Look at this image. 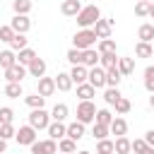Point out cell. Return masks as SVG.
<instances>
[{
    "instance_id": "7402d4cb",
    "label": "cell",
    "mask_w": 154,
    "mask_h": 154,
    "mask_svg": "<svg viewBox=\"0 0 154 154\" xmlns=\"http://www.w3.org/2000/svg\"><path fill=\"white\" fill-rule=\"evenodd\" d=\"M34 58H36V51H34V48H29V46H26V48H22V51H17V63H19V65H24V67H26Z\"/></svg>"
},
{
    "instance_id": "91938a15",
    "label": "cell",
    "mask_w": 154,
    "mask_h": 154,
    "mask_svg": "<svg viewBox=\"0 0 154 154\" xmlns=\"http://www.w3.org/2000/svg\"><path fill=\"white\" fill-rule=\"evenodd\" d=\"M149 2H152V0H149Z\"/></svg>"
},
{
    "instance_id": "e575fe53",
    "label": "cell",
    "mask_w": 154,
    "mask_h": 154,
    "mask_svg": "<svg viewBox=\"0 0 154 154\" xmlns=\"http://www.w3.org/2000/svg\"><path fill=\"white\" fill-rule=\"evenodd\" d=\"M99 125H111V120H113V116H111V111L108 108H101V111H96V118H94Z\"/></svg>"
},
{
    "instance_id": "c3c4849f",
    "label": "cell",
    "mask_w": 154,
    "mask_h": 154,
    "mask_svg": "<svg viewBox=\"0 0 154 154\" xmlns=\"http://www.w3.org/2000/svg\"><path fill=\"white\" fill-rule=\"evenodd\" d=\"M29 147H31V154H43V152H41V142H38V140H36L34 144H29Z\"/></svg>"
},
{
    "instance_id": "6da1fadb",
    "label": "cell",
    "mask_w": 154,
    "mask_h": 154,
    "mask_svg": "<svg viewBox=\"0 0 154 154\" xmlns=\"http://www.w3.org/2000/svg\"><path fill=\"white\" fill-rule=\"evenodd\" d=\"M96 19H101V10H99L96 5H87V7H82V10L77 12V24H79L82 29H91Z\"/></svg>"
},
{
    "instance_id": "8fae6325",
    "label": "cell",
    "mask_w": 154,
    "mask_h": 154,
    "mask_svg": "<svg viewBox=\"0 0 154 154\" xmlns=\"http://www.w3.org/2000/svg\"><path fill=\"white\" fill-rule=\"evenodd\" d=\"M46 130H48V137L58 142L60 137H65V132H67V125H65V123H60V120H53V123H48V128H46Z\"/></svg>"
},
{
    "instance_id": "484cf974",
    "label": "cell",
    "mask_w": 154,
    "mask_h": 154,
    "mask_svg": "<svg viewBox=\"0 0 154 154\" xmlns=\"http://www.w3.org/2000/svg\"><path fill=\"white\" fill-rule=\"evenodd\" d=\"M135 55H137V58H152V55H154V48H152V43H147V41H140V43L135 46Z\"/></svg>"
},
{
    "instance_id": "d4e9b609",
    "label": "cell",
    "mask_w": 154,
    "mask_h": 154,
    "mask_svg": "<svg viewBox=\"0 0 154 154\" xmlns=\"http://www.w3.org/2000/svg\"><path fill=\"white\" fill-rule=\"evenodd\" d=\"M120 79H123V75L118 72V67H116V65L106 70V87H118V84H120Z\"/></svg>"
},
{
    "instance_id": "d6986e66",
    "label": "cell",
    "mask_w": 154,
    "mask_h": 154,
    "mask_svg": "<svg viewBox=\"0 0 154 154\" xmlns=\"http://www.w3.org/2000/svg\"><path fill=\"white\" fill-rule=\"evenodd\" d=\"M94 94H96V89H94L89 82H82V84H77V96H79L82 101H91V99H94Z\"/></svg>"
},
{
    "instance_id": "4316f807",
    "label": "cell",
    "mask_w": 154,
    "mask_h": 154,
    "mask_svg": "<svg viewBox=\"0 0 154 154\" xmlns=\"http://www.w3.org/2000/svg\"><path fill=\"white\" fill-rule=\"evenodd\" d=\"M75 149H77V142H75V140H70V137H60V140H58V152L75 154Z\"/></svg>"
},
{
    "instance_id": "30bf717a",
    "label": "cell",
    "mask_w": 154,
    "mask_h": 154,
    "mask_svg": "<svg viewBox=\"0 0 154 154\" xmlns=\"http://www.w3.org/2000/svg\"><path fill=\"white\" fill-rule=\"evenodd\" d=\"M26 75H31V77H36V79H38V77H43V75H46V60L36 55V58L26 65Z\"/></svg>"
},
{
    "instance_id": "5b68a950",
    "label": "cell",
    "mask_w": 154,
    "mask_h": 154,
    "mask_svg": "<svg viewBox=\"0 0 154 154\" xmlns=\"http://www.w3.org/2000/svg\"><path fill=\"white\" fill-rule=\"evenodd\" d=\"M87 82H89L94 89H103V87H106V70H103L101 65L89 67V77H87Z\"/></svg>"
},
{
    "instance_id": "ac0fdd59",
    "label": "cell",
    "mask_w": 154,
    "mask_h": 154,
    "mask_svg": "<svg viewBox=\"0 0 154 154\" xmlns=\"http://www.w3.org/2000/svg\"><path fill=\"white\" fill-rule=\"evenodd\" d=\"M53 79H55V89H60V91H70L72 89L70 72H58V77H53Z\"/></svg>"
},
{
    "instance_id": "f6af8a7d",
    "label": "cell",
    "mask_w": 154,
    "mask_h": 154,
    "mask_svg": "<svg viewBox=\"0 0 154 154\" xmlns=\"http://www.w3.org/2000/svg\"><path fill=\"white\" fill-rule=\"evenodd\" d=\"M14 132H17V130H14V125H12V123H5V125H0V137H2V140H10V137H14Z\"/></svg>"
},
{
    "instance_id": "f907efd6",
    "label": "cell",
    "mask_w": 154,
    "mask_h": 154,
    "mask_svg": "<svg viewBox=\"0 0 154 154\" xmlns=\"http://www.w3.org/2000/svg\"><path fill=\"white\" fill-rule=\"evenodd\" d=\"M2 152H7V140L0 137V154H2Z\"/></svg>"
},
{
    "instance_id": "7dc6e473",
    "label": "cell",
    "mask_w": 154,
    "mask_h": 154,
    "mask_svg": "<svg viewBox=\"0 0 154 154\" xmlns=\"http://www.w3.org/2000/svg\"><path fill=\"white\" fill-rule=\"evenodd\" d=\"M144 147H147V142H144V140H132V142H130V152H135V154H140Z\"/></svg>"
},
{
    "instance_id": "836d02e7",
    "label": "cell",
    "mask_w": 154,
    "mask_h": 154,
    "mask_svg": "<svg viewBox=\"0 0 154 154\" xmlns=\"http://www.w3.org/2000/svg\"><path fill=\"white\" fill-rule=\"evenodd\" d=\"M10 48H12V51H22V48H26V34H14L12 41H10Z\"/></svg>"
},
{
    "instance_id": "f5cc1de1",
    "label": "cell",
    "mask_w": 154,
    "mask_h": 154,
    "mask_svg": "<svg viewBox=\"0 0 154 154\" xmlns=\"http://www.w3.org/2000/svg\"><path fill=\"white\" fill-rule=\"evenodd\" d=\"M149 17L154 19V0H152V5H149Z\"/></svg>"
},
{
    "instance_id": "44dd1931",
    "label": "cell",
    "mask_w": 154,
    "mask_h": 154,
    "mask_svg": "<svg viewBox=\"0 0 154 154\" xmlns=\"http://www.w3.org/2000/svg\"><path fill=\"white\" fill-rule=\"evenodd\" d=\"M137 38L152 43V41H154V24H147V22L140 24V29H137Z\"/></svg>"
},
{
    "instance_id": "4fadbf2b",
    "label": "cell",
    "mask_w": 154,
    "mask_h": 154,
    "mask_svg": "<svg viewBox=\"0 0 154 154\" xmlns=\"http://www.w3.org/2000/svg\"><path fill=\"white\" fill-rule=\"evenodd\" d=\"M70 77H72V84H82V82H87V77H89V67H84V65H72Z\"/></svg>"
},
{
    "instance_id": "9a60e30c",
    "label": "cell",
    "mask_w": 154,
    "mask_h": 154,
    "mask_svg": "<svg viewBox=\"0 0 154 154\" xmlns=\"http://www.w3.org/2000/svg\"><path fill=\"white\" fill-rule=\"evenodd\" d=\"M65 137H70V140L79 142V140L84 137V123H79V120L70 123V125H67V132H65Z\"/></svg>"
},
{
    "instance_id": "52a82bcc",
    "label": "cell",
    "mask_w": 154,
    "mask_h": 154,
    "mask_svg": "<svg viewBox=\"0 0 154 154\" xmlns=\"http://www.w3.org/2000/svg\"><path fill=\"white\" fill-rule=\"evenodd\" d=\"M14 140H17L19 144H26V147H29V144L36 142V130H34L31 125H22V128L14 132Z\"/></svg>"
},
{
    "instance_id": "d590c367",
    "label": "cell",
    "mask_w": 154,
    "mask_h": 154,
    "mask_svg": "<svg viewBox=\"0 0 154 154\" xmlns=\"http://www.w3.org/2000/svg\"><path fill=\"white\" fill-rule=\"evenodd\" d=\"M96 51L99 53H111V51H116V41L113 38H101L99 46H96Z\"/></svg>"
},
{
    "instance_id": "7c38bea8",
    "label": "cell",
    "mask_w": 154,
    "mask_h": 154,
    "mask_svg": "<svg viewBox=\"0 0 154 154\" xmlns=\"http://www.w3.org/2000/svg\"><path fill=\"white\" fill-rule=\"evenodd\" d=\"M82 7H84V5H82V0H63L60 12H63L65 17H77V12H79Z\"/></svg>"
},
{
    "instance_id": "3957f363",
    "label": "cell",
    "mask_w": 154,
    "mask_h": 154,
    "mask_svg": "<svg viewBox=\"0 0 154 154\" xmlns=\"http://www.w3.org/2000/svg\"><path fill=\"white\" fill-rule=\"evenodd\" d=\"M48 123H51V116H48L43 108H31V113H29V125H31L34 130H46Z\"/></svg>"
},
{
    "instance_id": "bcb514c9",
    "label": "cell",
    "mask_w": 154,
    "mask_h": 154,
    "mask_svg": "<svg viewBox=\"0 0 154 154\" xmlns=\"http://www.w3.org/2000/svg\"><path fill=\"white\" fill-rule=\"evenodd\" d=\"M12 36H14V29L7 24V26H0V41H5V43H10L12 41Z\"/></svg>"
},
{
    "instance_id": "cb8c5ba5",
    "label": "cell",
    "mask_w": 154,
    "mask_h": 154,
    "mask_svg": "<svg viewBox=\"0 0 154 154\" xmlns=\"http://www.w3.org/2000/svg\"><path fill=\"white\" fill-rule=\"evenodd\" d=\"M116 63H118V55H116V51H111V53H99V65H101L103 70L113 67Z\"/></svg>"
},
{
    "instance_id": "5bb4252c",
    "label": "cell",
    "mask_w": 154,
    "mask_h": 154,
    "mask_svg": "<svg viewBox=\"0 0 154 154\" xmlns=\"http://www.w3.org/2000/svg\"><path fill=\"white\" fill-rule=\"evenodd\" d=\"M55 91V79L53 77H38V94L46 99Z\"/></svg>"
},
{
    "instance_id": "db71d44e",
    "label": "cell",
    "mask_w": 154,
    "mask_h": 154,
    "mask_svg": "<svg viewBox=\"0 0 154 154\" xmlns=\"http://www.w3.org/2000/svg\"><path fill=\"white\" fill-rule=\"evenodd\" d=\"M149 106H152V108H154V94H152V96H149Z\"/></svg>"
},
{
    "instance_id": "7bdbcfd3",
    "label": "cell",
    "mask_w": 154,
    "mask_h": 154,
    "mask_svg": "<svg viewBox=\"0 0 154 154\" xmlns=\"http://www.w3.org/2000/svg\"><path fill=\"white\" fill-rule=\"evenodd\" d=\"M96 152H99V154H113V142H111V140H99Z\"/></svg>"
},
{
    "instance_id": "11a10c76",
    "label": "cell",
    "mask_w": 154,
    "mask_h": 154,
    "mask_svg": "<svg viewBox=\"0 0 154 154\" xmlns=\"http://www.w3.org/2000/svg\"><path fill=\"white\" fill-rule=\"evenodd\" d=\"M79 154H91V152H79Z\"/></svg>"
},
{
    "instance_id": "e0dca14e",
    "label": "cell",
    "mask_w": 154,
    "mask_h": 154,
    "mask_svg": "<svg viewBox=\"0 0 154 154\" xmlns=\"http://www.w3.org/2000/svg\"><path fill=\"white\" fill-rule=\"evenodd\" d=\"M116 67H118V72H120L123 77H130L132 70H135V60H132V58H118Z\"/></svg>"
},
{
    "instance_id": "7a4b0ae2",
    "label": "cell",
    "mask_w": 154,
    "mask_h": 154,
    "mask_svg": "<svg viewBox=\"0 0 154 154\" xmlns=\"http://www.w3.org/2000/svg\"><path fill=\"white\" fill-rule=\"evenodd\" d=\"M72 43H75V48H79V51L94 48V43H96V34H94L91 29H82V31H77V34H75Z\"/></svg>"
},
{
    "instance_id": "277c9868",
    "label": "cell",
    "mask_w": 154,
    "mask_h": 154,
    "mask_svg": "<svg viewBox=\"0 0 154 154\" xmlns=\"http://www.w3.org/2000/svg\"><path fill=\"white\" fill-rule=\"evenodd\" d=\"M96 118V106L91 103V101H79V106H77V120L79 123H91Z\"/></svg>"
},
{
    "instance_id": "ee69618b",
    "label": "cell",
    "mask_w": 154,
    "mask_h": 154,
    "mask_svg": "<svg viewBox=\"0 0 154 154\" xmlns=\"http://www.w3.org/2000/svg\"><path fill=\"white\" fill-rule=\"evenodd\" d=\"M12 120H14V111H12V108H7V106H2V108H0V125L12 123Z\"/></svg>"
},
{
    "instance_id": "ba28073f",
    "label": "cell",
    "mask_w": 154,
    "mask_h": 154,
    "mask_svg": "<svg viewBox=\"0 0 154 154\" xmlns=\"http://www.w3.org/2000/svg\"><path fill=\"white\" fill-rule=\"evenodd\" d=\"M10 26L14 29V34H26V31L31 29V19H29L26 14H14L12 22H10Z\"/></svg>"
},
{
    "instance_id": "60d3db41",
    "label": "cell",
    "mask_w": 154,
    "mask_h": 154,
    "mask_svg": "<svg viewBox=\"0 0 154 154\" xmlns=\"http://www.w3.org/2000/svg\"><path fill=\"white\" fill-rule=\"evenodd\" d=\"M91 135H94V140H106V135H108V125H99V123H94Z\"/></svg>"
},
{
    "instance_id": "8d00e7d4",
    "label": "cell",
    "mask_w": 154,
    "mask_h": 154,
    "mask_svg": "<svg viewBox=\"0 0 154 154\" xmlns=\"http://www.w3.org/2000/svg\"><path fill=\"white\" fill-rule=\"evenodd\" d=\"M24 101H26L29 108H43V101H46V99H43L41 94H31V96H26Z\"/></svg>"
},
{
    "instance_id": "b9f144b4",
    "label": "cell",
    "mask_w": 154,
    "mask_h": 154,
    "mask_svg": "<svg viewBox=\"0 0 154 154\" xmlns=\"http://www.w3.org/2000/svg\"><path fill=\"white\" fill-rule=\"evenodd\" d=\"M113 106H116V113H120V116H125V113L130 111V101H128L125 96H120V99H118Z\"/></svg>"
},
{
    "instance_id": "681fc988",
    "label": "cell",
    "mask_w": 154,
    "mask_h": 154,
    "mask_svg": "<svg viewBox=\"0 0 154 154\" xmlns=\"http://www.w3.org/2000/svg\"><path fill=\"white\" fill-rule=\"evenodd\" d=\"M144 142H147L149 147H154V130H149V132L144 135Z\"/></svg>"
},
{
    "instance_id": "6f0895ef",
    "label": "cell",
    "mask_w": 154,
    "mask_h": 154,
    "mask_svg": "<svg viewBox=\"0 0 154 154\" xmlns=\"http://www.w3.org/2000/svg\"><path fill=\"white\" fill-rule=\"evenodd\" d=\"M96 154H99V152H96Z\"/></svg>"
},
{
    "instance_id": "4dcf8cb0",
    "label": "cell",
    "mask_w": 154,
    "mask_h": 154,
    "mask_svg": "<svg viewBox=\"0 0 154 154\" xmlns=\"http://www.w3.org/2000/svg\"><path fill=\"white\" fill-rule=\"evenodd\" d=\"M118 99H120V91H118V87H106V91H103V101H106L108 106H113Z\"/></svg>"
},
{
    "instance_id": "816d5d0a",
    "label": "cell",
    "mask_w": 154,
    "mask_h": 154,
    "mask_svg": "<svg viewBox=\"0 0 154 154\" xmlns=\"http://www.w3.org/2000/svg\"><path fill=\"white\" fill-rule=\"evenodd\" d=\"M140 154H154V147H149V144H147V147H144Z\"/></svg>"
},
{
    "instance_id": "ab89813d",
    "label": "cell",
    "mask_w": 154,
    "mask_h": 154,
    "mask_svg": "<svg viewBox=\"0 0 154 154\" xmlns=\"http://www.w3.org/2000/svg\"><path fill=\"white\" fill-rule=\"evenodd\" d=\"M65 58H67L72 65H82V51H79V48H75V46L67 51V55H65Z\"/></svg>"
},
{
    "instance_id": "ffe728a7",
    "label": "cell",
    "mask_w": 154,
    "mask_h": 154,
    "mask_svg": "<svg viewBox=\"0 0 154 154\" xmlns=\"http://www.w3.org/2000/svg\"><path fill=\"white\" fill-rule=\"evenodd\" d=\"M108 132H111V135H116V137H120V135H125V132H128V123H125L123 118H113V120H111V125H108Z\"/></svg>"
},
{
    "instance_id": "9c48e42d",
    "label": "cell",
    "mask_w": 154,
    "mask_h": 154,
    "mask_svg": "<svg viewBox=\"0 0 154 154\" xmlns=\"http://www.w3.org/2000/svg\"><path fill=\"white\" fill-rule=\"evenodd\" d=\"M24 77H26V67H24V65H19V63H14L12 67H7V70H5V79H7V82H19V84H22V79H24Z\"/></svg>"
},
{
    "instance_id": "9f6ffc18",
    "label": "cell",
    "mask_w": 154,
    "mask_h": 154,
    "mask_svg": "<svg viewBox=\"0 0 154 154\" xmlns=\"http://www.w3.org/2000/svg\"><path fill=\"white\" fill-rule=\"evenodd\" d=\"M60 154H65V152H60Z\"/></svg>"
},
{
    "instance_id": "2e32d148",
    "label": "cell",
    "mask_w": 154,
    "mask_h": 154,
    "mask_svg": "<svg viewBox=\"0 0 154 154\" xmlns=\"http://www.w3.org/2000/svg\"><path fill=\"white\" fill-rule=\"evenodd\" d=\"M82 65H84V67H94V65H99V51H96V48H87V51H82Z\"/></svg>"
},
{
    "instance_id": "f35d334b",
    "label": "cell",
    "mask_w": 154,
    "mask_h": 154,
    "mask_svg": "<svg viewBox=\"0 0 154 154\" xmlns=\"http://www.w3.org/2000/svg\"><path fill=\"white\" fill-rule=\"evenodd\" d=\"M149 5H152L149 0H140V2L135 5V14H137V17H149Z\"/></svg>"
},
{
    "instance_id": "f546056e",
    "label": "cell",
    "mask_w": 154,
    "mask_h": 154,
    "mask_svg": "<svg viewBox=\"0 0 154 154\" xmlns=\"http://www.w3.org/2000/svg\"><path fill=\"white\" fill-rule=\"evenodd\" d=\"M5 96H10V99H19V96H22V84H19V82H7V87H5Z\"/></svg>"
},
{
    "instance_id": "74e56055",
    "label": "cell",
    "mask_w": 154,
    "mask_h": 154,
    "mask_svg": "<svg viewBox=\"0 0 154 154\" xmlns=\"http://www.w3.org/2000/svg\"><path fill=\"white\" fill-rule=\"evenodd\" d=\"M41 152H43V154H58V142L51 140V137L43 140V142H41Z\"/></svg>"
},
{
    "instance_id": "1f68e13d",
    "label": "cell",
    "mask_w": 154,
    "mask_h": 154,
    "mask_svg": "<svg viewBox=\"0 0 154 154\" xmlns=\"http://www.w3.org/2000/svg\"><path fill=\"white\" fill-rule=\"evenodd\" d=\"M51 118L63 123V120L67 118V106H65V103H55V106H53V111H51Z\"/></svg>"
},
{
    "instance_id": "8992f818",
    "label": "cell",
    "mask_w": 154,
    "mask_h": 154,
    "mask_svg": "<svg viewBox=\"0 0 154 154\" xmlns=\"http://www.w3.org/2000/svg\"><path fill=\"white\" fill-rule=\"evenodd\" d=\"M113 24H116V19H96L94 22V26H91V31L96 34V38H111V29H113Z\"/></svg>"
},
{
    "instance_id": "83f0119b",
    "label": "cell",
    "mask_w": 154,
    "mask_h": 154,
    "mask_svg": "<svg viewBox=\"0 0 154 154\" xmlns=\"http://www.w3.org/2000/svg\"><path fill=\"white\" fill-rule=\"evenodd\" d=\"M14 63H17V55H14V51H0V67H2V70L12 67Z\"/></svg>"
},
{
    "instance_id": "f1b7e54d",
    "label": "cell",
    "mask_w": 154,
    "mask_h": 154,
    "mask_svg": "<svg viewBox=\"0 0 154 154\" xmlns=\"http://www.w3.org/2000/svg\"><path fill=\"white\" fill-rule=\"evenodd\" d=\"M14 14H29L31 12V0H12Z\"/></svg>"
},
{
    "instance_id": "603a6c76",
    "label": "cell",
    "mask_w": 154,
    "mask_h": 154,
    "mask_svg": "<svg viewBox=\"0 0 154 154\" xmlns=\"http://www.w3.org/2000/svg\"><path fill=\"white\" fill-rule=\"evenodd\" d=\"M113 154H130V140H128L125 135L116 137V142H113Z\"/></svg>"
},
{
    "instance_id": "680465c9",
    "label": "cell",
    "mask_w": 154,
    "mask_h": 154,
    "mask_svg": "<svg viewBox=\"0 0 154 154\" xmlns=\"http://www.w3.org/2000/svg\"><path fill=\"white\" fill-rule=\"evenodd\" d=\"M152 58H154V55H152Z\"/></svg>"
},
{
    "instance_id": "d6a6232c",
    "label": "cell",
    "mask_w": 154,
    "mask_h": 154,
    "mask_svg": "<svg viewBox=\"0 0 154 154\" xmlns=\"http://www.w3.org/2000/svg\"><path fill=\"white\" fill-rule=\"evenodd\" d=\"M144 89L149 94H154V65L144 67Z\"/></svg>"
}]
</instances>
